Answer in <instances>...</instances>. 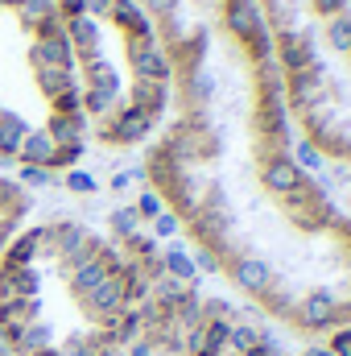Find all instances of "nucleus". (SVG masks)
I'll list each match as a JSON object with an SVG mask.
<instances>
[{
    "mask_svg": "<svg viewBox=\"0 0 351 356\" xmlns=\"http://www.w3.org/2000/svg\"><path fill=\"white\" fill-rule=\"evenodd\" d=\"M289 323L298 327V332H327V327H339V302H335V294L331 290H310V294H302L298 298V307H293V315H289Z\"/></svg>",
    "mask_w": 351,
    "mask_h": 356,
    "instance_id": "f257e3e1",
    "label": "nucleus"
},
{
    "mask_svg": "<svg viewBox=\"0 0 351 356\" xmlns=\"http://www.w3.org/2000/svg\"><path fill=\"white\" fill-rule=\"evenodd\" d=\"M277 63H281L285 75H302V71L323 67L314 33L310 29H285V33H277Z\"/></svg>",
    "mask_w": 351,
    "mask_h": 356,
    "instance_id": "f03ea898",
    "label": "nucleus"
},
{
    "mask_svg": "<svg viewBox=\"0 0 351 356\" xmlns=\"http://www.w3.org/2000/svg\"><path fill=\"white\" fill-rule=\"evenodd\" d=\"M223 269H228L232 282H236L244 294H252V298H264V294L273 290V282H277L273 261H264V257H257V253H240V257H232Z\"/></svg>",
    "mask_w": 351,
    "mask_h": 356,
    "instance_id": "7ed1b4c3",
    "label": "nucleus"
},
{
    "mask_svg": "<svg viewBox=\"0 0 351 356\" xmlns=\"http://www.w3.org/2000/svg\"><path fill=\"white\" fill-rule=\"evenodd\" d=\"M79 307L95 319V327H112V323L120 319V311L128 307V298H124V273H120V269L108 273V282H103L91 298H83Z\"/></svg>",
    "mask_w": 351,
    "mask_h": 356,
    "instance_id": "20e7f679",
    "label": "nucleus"
},
{
    "mask_svg": "<svg viewBox=\"0 0 351 356\" xmlns=\"http://www.w3.org/2000/svg\"><path fill=\"white\" fill-rule=\"evenodd\" d=\"M327 99V67L302 71V75H285V104L289 112H306L314 104Z\"/></svg>",
    "mask_w": 351,
    "mask_h": 356,
    "instance_id": "39448f33",
    "label": "nucleus"
},
{
    "mask_svg": "<svg viewBox=\"0 0 351 356\" xmlns=\"http://www.w3.org/2000/svg\"><path fill=\"white\" fill-rule=\"evenodd\" d=\"M219 13H223V29L244 46L261 25H268L264 21V8L257 4V0H219Z\"/></svg>",
    "mask_w": 351,
    "mask_h": 356,
    "instance_id": "423d86ee",
    "label": "nucleus"
},
{
    "mask_svg": "<svg viewBox=\"0 0 351 356\" xmlns=\"http://www.w3.org/2000/svg\"><path fill=\"white\" fill-rule=\"evenodd\" d=\"M306 178H310V175H302V170L293 166V158H289V154H273V158H264V162H261V186L268 191V195H277V199L293 195Z\"/></svg>",
    "mask_w": 351,
    "mask_h": 356,
    "instance_id": "0eeeda50",
    "label": "nucleus"
},
{
    "mask_svg": "<svg viewBox=\"0 0 351 356\" xmlns=\"http://www.w3.org/2000/svg\"><path fill=\"white\" fill-rule=\"evenodd\" d=\"M42 311H46V298L37 294V298H4L0 302V336H17L25 323H33V319H42Z\"/></svg>",
    "mask_w": 351,
    "mask_h": 356,
    "instance_id": "6e6552de",
    "label": "nucleus"
},
{
    "mask_svg": "<svg viewBox=\"0 0 351 356\" xmlns=\"http://www.w3.org/2000/svg\"><path fill=\"white\" fill-rule=\"evenodd\" d=\"M50 344H54V323L50 319H33L8 340V356H33L42 348H50Z\"/></svg>",
    "mask_w": 351,
    "mask_h": 356,
    "instance_id": "1a4fd4ad",
    "label": "nucleus"
},
{
    "mask_svg": "<svg viewBox=\"0 0 351 356\" xmlns=\"http://www.w3.org/2000/svg\"><path fill=\"white\" fill-rule=\"evenodd\" d=\"M273 344V332H264L257 323H232V332H228V353L232 356H248L252 348H268Z\"/></svg>",
    "mask_w": 351,
    "mask_h": 356,
    "instance_id": "9d476101",
    "label": "nucleus"
},
{
    "mask_svg": "<svg viewBox=\"0 0 351 356\" xmlns=\"http://www.w3.org/2000/svg\"><path fill=\"white\" fill-rule=\"evenodd\" d=\"M182 88H186V104L190 108H211V99H215V75L207 67H194V71L182 75Z\"/></svg>",
    "mask_w": 351,
    "mask_h": 356,
    "instance_id": "9b49d317",
    "label": "nucleus"
},
{
    "mask_svg": "<svg viewBox=\"0 0 351 356\" xmlns=\"http://www.w3.org/2000/svg\"><path fill=\"white\" fill-rule=\"evenodd\" d=\"M289 158H293V166H298L302 175H310V178L327 170V154H323L310 137H293V141H289Z\"/></svg>",
    "mask_w": 351,
    "mask_h": 356,
    "instance_id": "f8f14e48",
    "label": "nucleus"
},
{
    "mask_svg": "<svg viewBox=\"0 0 351 356\" xmlns=\"http://www.w3.org/2000/svg\"><path fill=\"white\" fill-rule=\"evenodd\" d=\"M190 282H178V277H170V273H157L153 277V290H149V298L157 302V307H166V311H174V307H182L186 298H190Z\"/></svg>",
    "mask_w": 351,
    "mask_h": 356,
    "instance_id": "ddd939ff",
    "label": "nucleus"
},
{
    "mask_svg": "<svg viewBox=\"0 0 351 356\" xmlns=\"http://www.w3.org/2000/svg\"><path fill=\"white\" fill-rule=\"evenodd\" d=\"M162 269L178 277V282H190V286H198V269H194V257H190V249H182V245H166L162 249Z\"/></svg>",
    "mask_w": 351,
    "mask_h": 356,
    "instance_id": "4468645a",
    "label": "nucleus"
},
{
    "mask_svg": "<svg viewBox=\"0 0 351 356\" xmlns=\"http://www.w3.org/2000/svg\"><path fill=\"white\" fill-rule=\"evenodd\" d=\"M261 307H264V315H273V319H285L289 323V315H293V307H298V294L289 290V282H273V290L261 298Z\"/></svg>",
    "mask_w": 351,
    "mask_h": 356,
    "instance_id": "2eb2a0df",
    "label": "nucleus"
},
{
    "mask_svg": "<svg viewBox=\"0 0 351 356\" xmlns=\"http://www.w3.org/2000/svg\"><path fill=\"white\" fill-rule=\"evenodd\" d=\"M327 46L335 54H348L351 58V13H339V17L327 21Z\"/></svg>",
    "mask_w": 351,
    "mask_h": 356,
    "instance_id": "dca6fc26",
    "label": "nucleus"
},
{
    "mask_svg": "<svg viewBox=\"0 0 351 356\" xmlns=\"http://www.w3.org/2000/svg\"><path fill=\"white\" fill-rule=\"evenodd\" d=\"M108 224H112V236H116V241H128L132 232H141V216H137V207H116V211L108 216Z\"/></svg>",
    "mask_w": 351,
    "mask_h": 356,
    "instance_id": "f3484780",
    "label": "nucleus"
},
{
    "mask_svg": "<svg viewBox=\"0 0 351 356\" xmlns=\"http://www.w3.org/2000/svg\"><path fill=\"white\" fill-rule=\"evenodd\" d=\"M162 211H166V203H162V195H157L153 186H145V191H141V199H137V216L153 224V220H157Z\"/></svg>",
    "mask_w": 351,
    "mask_h": 356,
    "instance_id": "a211bd4d",
    "label": "nucleus"
},
{
    "mask_svg": "<svg viewBox=\"0 0 351 356\" xmlns=\"http://www.w3.org/2000/svg\"><path fill=\"white\" fill-rule=\"evenodd\" d=\"M178 232H182V220H178L174 211L166 207V211L153 220V232H149V236H153V241H174Z\"/></svg>",
    "mask_w": 351,
    "mask_h": 356,
    "instance_id": "6ab92c4d",
    "label": "nucleus"
},
{
    "mask_svg": "<svg viewBox=\"0 0 351 356\" xmlns=\"http://www.w3.org/2000/svg\"><path fill=\"white\" fill-rule=\"evenodd\" d=\"M190 257H194V269H198V273H219V269H223V257H219L215 249H207V245H198Z\"/></svg>",
    "mask_w": 351,
    "mask_h": 356,
    "instance_id": "aec40b11",
    "label": "nucleus"
},
{
    "mask_svg": "<svg viewBox=\"0 0 351 356\" xmlns=\"http://www.w3.org/2000/svg\"><path fill=\"white\" fill-rule=\"evenodd\" d=\"M335 356H351V327H335L331 332V344H327Z\"/></svg>",
    "mask_w": 351,
    "mask_h": 356,
    "instance_id": "412c9836",
    "label": "nucleus"
},
{
    "mask_svg": "<svg viewBox=\"0 0 351 356\" xmlns=\"http://www.w3.org/2000/svg\"><path fill=\"white\" fill-rule=\"evenodd\" d=\"M310 4H314V13H318V17H327V21H331V17H339V13L348 8V0H310Z\"/></svg>",
    "mask_w": 351,
    "mask_h": 356,
    "instance_id": "4be33fe9",
    "label": "nucleus"
},
{
    "mask_svg": "<svg viewBox=\"0 0 351 356\" xmlns=\"http://www.w3.org/2000/svg\"><path fill=\"white\" fill-rule=\"evenodd\" d=\"M50 170H33V166H21V186H46Z\"/></svg>",
    "mask_w": 351,
    "mask_h": 356,
    "instance_id": "5701e85b",
    "label": "nucleus"
},
{
    "mask_svg": "<svg viewBox=\"0 0 351 356\" xmlns=\"http://www.w3.org/2000/svg\"><path fill=\"white\" fill-rule=\"evenodd\" d=\"M67 182H71V191H95L91 175H83V170H71V175H67Z\"/></svg>",
    "mask_w": 351,
    "mask_h": 356,
    "instance_id": "b1692460",
    "label": "nucleus"
},
{
    "mask_svg": "<svg viewBox=\"0 0 351 356\" xmlns=\"http://www.w3.org/2000/svg\"><path fill=\"white\" fill-rule=\"evenodd\" d=\"M124 356H157V353L149 348V340H137V344H128V348H124Z\"/></svg>",
    "mask_w": 351,
    "mask_h": 356,
    "instance_id": "393cba45",
    "label": "nucleus"
},
{
    "mask_svg": "<svg viewBox=\"0 0 351 356\" xmlns=\"http://www.w3.org/2000/svg\"><path fill=\"white\" fill-rule=\"evenodd\" d=\"M298 356H335V353H331L327 344H310V348H302Z\"/></svg>",
    "mask_w": 351,
    "mask_h": 356,
    "instance_id": "a878e982",
    "label": "nucleus"
},
{
    "mask_svg": "<svg viewBox=\"0 0 351 356\" xmlns=\"http://www.w3.org/2000/svg\"><path fill=\"white\" fill-rule=\"evenodd\" d=\"M248 356H281V348H277V340H273L268 348H252V353H248Z\"/></svg>",
    "mask_w": 351,
    "mask_h": 356,
    "instance_id": "bb28decb",
    "label": "nucleus"
},
{
    "mask_svg": "<svg viewBox=\"0 0 351 356\" xmlns=\"http://www.w3.org/2000/svg\"><path fill=\"white\" fill-rule=\"evenodd\" d=\"M33 356H67V353H62L58 344H50V348H42V353H33Z\"/></svg>",
    "mask_w": 351,
    "mask_h": 356,
    "instance_id": "cd10ccee",
    "label": "nucleus"
},
{
    "mask_svg": "<svg viewBox=\"0 0 351 356\" xmlns=\"http://www.w3.org/2000/svg\"><path fill=\"white\" fill-rule=\"evenodd\" d=\"M348 203H351V195H348Z\"/></svg>",
    "mask_w": 351,
    "mask_h": 356,
    "instance_id": "c85d7f7f",
    "label": "nucleus"
},
{
    "mask_svg": "<svg viewBox=\"0 0 351 356\" xmlns=\"http://www.w3.org/2000/svg\"><path fill=\"white\" fill-rule=\"evenodd\" d=\"M223 356H232V353H223Z\"/></svg>",
    "mask_w": 351,
    "mask_h": 356,
    "instance_id": "c756f323",
    "label": "nucleus"
},
{
    "mask_svg": "<svg viewBox=\"0 0 351 356\" xmlns=\"http://www.w3.org/2000/svg\"><path fill=\"white\" fill-rule=\"evenodd\" d=\"M116 356H124V353H116Z\"/></svg>",
    "mask_w": 351,
    "mask_h": 356,
    "instance_id": "7c9ffc66",
    "label": "nucleus"
}]
</instances>
